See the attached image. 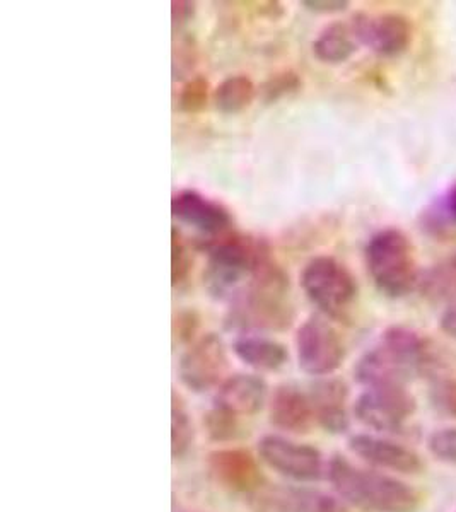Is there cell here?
Here are the masks:
<instances>
[{
    "mask_svg": "<svg viewBox=\"0 0 456 512\" xmlns=\"http://www.w3.org/2000/svg\"><path fill=\"white\" fill-rule=\"evenodd\" d=\"M193 52H195V48L190 43H185V45L176 48L175 62H173V72H175L176 79L185 76L187 72L193 69V65H195Z\"/></svg>",
    "mask_w": 456,
    "mask_h": 512,
    "instance_id": "obj_30",
    "label": "cell"
},
{
    "mask_svg": "<svg viewBox=\"0 0 456 512\" xmlns=\"http://www.w3.org/2000/svg\"><path fill=\"white\" fill-rule=\"evenodd\" d=\"M366 267L378 291L388 297H404L416 291L422 272L409 236L393 227L369 239Z\"/></svg>",
    "mask_w": 456,
    "mask_h": 512,
    "instance_id": "obj_5",
    "label": "cell"
},
{
    "mask_svg": "<svg viewBox=\"0 0 456 512\" xmlns=\"http://www.w3.org/2000/svg\"><path fill=\"white\" fill-rule=\"evenodd\" d=\"M207 465L217 485L229 492L250 495L264 485L257 461L245 449H217L209 454Z\"/></svg>",
    "mask_w": 456,
    "mask_h": 512,
    "instance_id": "obj_15",
    "label": "cell"
},
{
    "mask_svg": "<svg viewBox=\"0 0 456 512\" xmlns=\"http://www.w3.org/2000/svg\"><path fill=\"white\" fill-rule=\"evenodd\" d=\"M205 431L211 436L214 441H231L234 437L238 436L240 431V424H238V417L229 414L223 408L212 407L207 414L204 415Z\"/></svg>",
    "mask_w": 456,
    "mask_h": 512,
    "instance_id": "obj_24",
    "label": "cell"
},
{
    "mask_svg": "<svg viewBox=\"0 0 456 512\" xmlns=\"http://www.w3.org/2000/svg\"><path fill=\"white\" fill-rule=\"evenodd\" d=\"M433 402L439 412L456 419V379H439L433 386Z\"/></svg>",
    "mask_w": 456,
    "mask_h": 512,
    "instance_id": "obj_29",
    "label": "cell"
},
{
    "mask_svg": "<svg viewBox=\"0 0 456 512\" xmlns=\"http://www.w3.org/2000/svg\"><path fill=\"white\" fill-rule=\"evenodd\" d=\"M233 352L243 364L262 373L281 369L289 359L287 349L281 342L257 333H243L236 338Z\"/></svg>",
    "mask_w": 456,
    "mask_h": 512,
    "instance_id": "obj_19",
    "label": "cell"
},
{
    "mask_svg": "<svg viewBox=\"0 0 456 512\" xmlns=\"http://www.w3.org/2000/svg\"><path fill=\"white\" fill-rule=\"evenodd\" d=\"M193 444V425L187 408L178 396L173 395L171 407V454L173 458H183Z\"/></svg>",
    "mask_w": 456,
    "mask_h": 512,
    "instance_id": "obj_23",
    "label": "cell"
},
{
    "mask_svg": "<svg viewBox=\"0 0 456 512\" xmlns=\"http://www.w3.org/2000/svg\"><path fill=\"white\" fill-rule=\"evenodd\" d=\"M173 238H171V282L173 286L178 287L185 284L192 267V256L188 250L187 243L183 241L182 234L173 227Z\"/></svg>",
    "mask_w": 456,
    "mask_h": 512,
    "instance_id": "obj_26",
    "label": "cell"
},
{
    "mask_svg": "<svg viewBox=\"0 0 456 512\" xmlns=\"http://www.w3.org/2000/svg\"><path fill=\"white\" fill-rule=\"evenodd\" d=\"M193 14H195V4L193 2L175 0L171 4V19H173V26L178 30L188 24V21H192Z\"/></svg>",
    "mask_w": 456,
    "mask_h": 512,
    "instance_id": "obj_32",
    "label": "cell"
},
{
    "mask_svg": "<svg viewBox=\"0 0 456 512\" xmlns=\"http://www.w3.org/2000/svg\"><path fill=\"white\" fill-rule=\"evenodd\" d=\"M200 248L207 251L205 287L219 301H233L258 268L270 260V248L264 239L233 231L217 238H207Z\"/></svg>",
    "mask_w": 456,
    "mask_h": 512,
    "instance_id": "obj_4",
    "label": "cell"
},
{
    "mask_svg": "<svg viewBox=\"0 0 456 512\" xmlns=\"http://www.w3.org/2000/svg\"><path fill=\"white\" fill-rule=\"evenodd\" d=\"M328 480L340 499L364 512H417L422 497L409 483L352 465L344 456L328 463Z\"/></svg>",
    "mask_w": 456,
    "mask_h": 512,
    "instance_id": "obj_3",
    "label": "cell"
},
{
    "mask_svg": "<svg viewBox=\"0 0 456 512\" xmlns=\"http://www.w3.org/2000/svg\"><path fill=\"white\" fill-rule=\"evenodd\" d=\"M209 99V82L204 77H193L190 81L185 82L180 98H178V106L185 113H199L207 106Z\"/></svg>",
    "mask_w": 456,
    "mask_h": 512,
    "instance_id": "obj_27",
    "label": "cell"
},
{
    "mask_svg": "<svg viewBox=\"0 0 456 512\" xmlns=\"http://www.w3.org/2000/svg\"><path fill=\"white\" fill-rule=\"evenodd\" d=\"M228 349L217 333H207L188 345L178 364V376L195 393L217 390L228 378Z\"/></svg>",
    "mask_w": 456,
    "mask_h": 512,
    "instance_id": "obj_8",
    "label": "cell"
},
{
    "mask_svg": "<svg viewBox=\"0 0 456 512\" xmlns=\"http://www.w3.org/2000/svg\"><path fill=\"white\" fill-rule=\"evenodd\" d=\"M195 332H197V321L193 320L190 313H183V315L176 318L175 333L176 337L180 338V340L192 344V338Z\"/></svg>",
    "mask_w": 456,
    "mask_h": 512,
    "instance_id": "obj_33",
    "label": "cell"
},
{
    "mask_svg": "<svg viewBox=\"0 0 456 512\" xmlns=\"http://www.w3.org/2000/svg\"><path fill=\"white\" fill-rule=\"evenodd\" d=\"M171 214L182 224L197 229L209 238L223 236L233 227V217L224 205L195 190L175 193L171 200Z\"/></svg>",
    "mask_w": 456,
    "mask_h": 512,
    "instance_id": "obj_13",
    "label": "cell"
},
{
    "mask_svg": "<svg viewBox=\"0 0 456 512\" xmlns=\"http://www.w3.org/2000/svg\"><path fill=\"white\" fill-rule=\"evenodd\" d=\"M270 424L287 434H306L315 424V412L308 391L294 384L275 388L269 403Z\"/></svg>",
    "mask_w": 456,
    "mask_h": 512,
    "instance_id": "obj_16",
    "label": "cell"
},
{
    "mask_svg": "<svg viewBox=\"0 0 456 512\" xmlns=\"http://www.w3.org/2000/svg\"><path fill=\"white\" fill-rule=\"evenodd\" d=\"M257 88L248 76H231L224 79L214 91V105L224 115H236L252 105Z\"/></svg>",
    "mask_w": 456,
    "mask_h": 512,
    "instance_id": "obj_21",
    "label": "cell"
},
{
    "mask_svg": "<svg viewBox=\"0 0 456 512\" xmlns=\"http://www.w3.org/2000/svg\"><path fill=\"white\" fill-rule=\"evenodd\" d=\"M311 405L315 412V419L323 429L332 434H340L347 431L349 417H347V384L340 379L320 378L311 384L310 391Z\"/></svg>",
    "mask_w": 456,
    "mask_h": 512,
    "instance_id": "obj_18",
    "label": "cell"
},
{
    "mask_svg": "<svg viewBox=\"0 0 456 512\" xmlns=\"http://www.w3.org/2000/svg\"><path fill=\"white\" fill-rule=\"evenodd\" d=\"M296 350L299 367L304 373L318 378H327L335 373L345 357L339 333L320 316H313L299 326Z\"/></svg>",
    "mask_w": 456,
    "mask_h": 512,
    "instance_id": "obj_9",
    "label": "cell"
},
{
    "mask_svg": "<svg viewBox=\"0 0 456 512\" xmlns=\"http://www.w3.org/2000/svg\"><path fill=\"white\" fill-rule=\"evenodd\" d=\"M301 6L311 12L318 14H334V12H342L349 7V2L344 0H303Z\"/></svg>",
    "mask_w": 456,
    "mask_h": 512,
    "instance_id": "obj_31",
    "label": "cell"
},
{
    "mask_svg": "<svg viewBox=\"0 0 456 512\" xmlns=\"http://www.w3.org/2000/svg\"><path fill=\"white\" fill-rule=\"evenodd\" d=\"M416 398L407 386L388 384L366 388L357 398L356 417L366 427L381 434L404 431L405 424L416 414Z\"/></svg>",
    "mask_w": 456,
    "mask_h": 512,
    "instance_id": "obj_7",
    "label": "cell"
},
{
    "mask_svg": "<svg viewBox=\"0 0 456 512\" xmlns=\"http://www.w3.org/2000/svg\"><path fill=\"white\" fill-rule=\"evenodd\" d=\"M427 448L434 458L448 465H456V427L438 429L429 436Z\"/></svg>",
    "mask_w": 456,
    "mask_h": 512,
    "instance_id": "obj_28",
    "label": "cell"
},
{
    "mask_svg": "<svg viewBox=\"0 0 456 512\" xmlns=\"http://www.w3.org/2000/svg\"><path fill=\"white\" fill-rule=\"evenodd\" d=\"M269 398L267 383L255 374L228 376L216 390L214 407L223 408L234 417H250L264 408Z\"/></svg>",
    "mask_w": 456,
    "mask_h": 512,
    "instance_id": "obj_17",
    "label": "cell"
},
{
    "mask_svg": "<svg viewBox=\"0 0 456 512\" xmlns=\"http://www.w3.org/2000/svg\"><path fill=\"white\" fill-rule=\"evenodd\" d=\"M439 326L448 337L456 338V301L445 309V313L439 320Z\"/></svg>",
    "mask_w": 456,
    "mask_h": 512,
    "instance_id": "obj_34",
    "label": "cell"
},
{
    "mask_svg": "<svg viewBox=\"0 0 456 512\" xmlns=\"http://www.w3.org/2000/svg\"><path fill=\"white\" fill-rule=\"evenodd\" d=\"M450 262H451V265H453V268H455V272H456V253H455V255L451 256Z\"/></svg>",
    "mask_w": 456,
    "mask_h": 512,
    "instance_id": "obj_36",
    "label": "cell"
},
{
    "mask_svg": "<svg viewBox=\"0 0 456 512\" xmlns=\"http://www.w3.org/2000/svg\"><path fill=\"white\" fill-rule=\"evenodd\" d=\"M258 454L274 472L296 482H315L322 477L325 465L318 449L296 443L284 436H265L258 443Z\"/></svg>",
    "mask_w": 456,
    "mask_h": 512,
    "instance_id": "obj_10",
    "label": "cell"
},
{
    "mask_svg": "<svg viewBox=\"0 0 456 512\" xmlns=\"http://www.w3.org/2000/svg\"><path fill=\"white\" fill-rule=\"evenodd\" d=\"M356 36L349 23H332L325 26L313 41V53L323 64L339 65L357 52Z\"/></svg>",
    "mask_w": 456,
    "mask_h": 512,
    "instance_id": "obj_20",
    "label": "cell"
},
{
    "mask_svg": "<svg viewBox=\"0 0 456 512\" xmlns=\"http://www.w3.org/2000/svg\"><path fill=\"white\" fill-rule=\"evenodd\" d=\"M182 512H192V511H182Z\"/></svg>",
    "mask_w": 456,
    "mask_h": 512,
    "instance_id": "obj_37",
    "label": "cell"
},
{
    "mask_svg": "<svg viewBox=\"0 0 456 512\" xmlns=\"http://www.w3.org/2000/svg\"><path fill=\"white\" fill-rule=\"evenodd\" d=\"M351 28L357 43L368 47L381 57H398L407 52L414 38V28L402 14H356Z\"/></svg>",
    "mask_w": 456,
    "mask_h": 512,
    "instance_id": "obj_11",
    "label": "cell"
},
{
    "mask_svg": "<svg viewBox=\"0 0 456 512\" xmlns=\"http://www.w3.org/2000/svg\"><path fill=\"white\" fill-rule=\"evenodd\" d=\"M301 286L323 315L345 320L357 299L356 277L332 256H316L301 274Z\"/></svg>",
    "mask_w": 456,
    "mask_h": 512,
    "instance_id": "obj_6",
    "label": "cell"
},
{
    "mask_svg": "<svg viewBox=\"0 0 456 512\" xmlns=\"http://www.w3.org/2000/svg\"><path fill=\"white\" fill-rule=\"evenodd\" d=\"M349 448L368 465L383 472L416 475L422 470L421 456L416 451L386 437L357 434L349 441Z\"/></svg>",
    "mask_w": 456,
    "mask_h": 512,
    "instance_id": "obj_14",
    "label": "cell"
},
{
    "mask_svg": "<svg viewBox=\"0 0 456 512\" xmlns=\"http://www.w3.org/2000/svg\"><path fill=\"white\" fill-rule=\"evenodd\" d=\"M417 291L433 303L456 301V272L450 260L421 272Z\"/></svg>",
    "mask_w": 456,
    "mask_h": 512,
    "instance_id": "obj_22",
    "label": "cell"
},
{
    "mask_svg": "<svg viewBox=\"0 0 456 512\" xmlns=\"http://www.w3.org/2000/svg\"><path fill=\"white\" fill-rule=\"evenodd\" d=\"M434 364L433 349L421 333L405 326L388 328L380 344L359 359L354 369L364 388L400 384L426 374Z\"/></svg>",
    "mask_w": 456,
    "mask_h": 512,
    "instance_id": "obj_2",
    "label": "cell"
},
{
    "mask_svg": "<svg viewBox=\"0 0 456 512\" xmlns=\"http://www.w3.org/2000/svg\"><path fill=\"white\" fill-rule=\"evenodd\" d=\"M252 512H349L340 497L291 485H262L248 495Z\"/></svg>",
    "mask_w": 456,
    "mask_h": 512,
    "instance_id": "obj_12",
    "label": "cell"
},
{
    "mask_svg": "<svg viewBox=\"0 0 456 512\" xmlns=\"http://www.w3.org/2000/svg\"><path fill=\"white\" fill-rule=\"evenodd\" d=\"M301 86H303V82L299 79L298 74L286 70V72H279V74L270 76L260 89V96H262L265 103H275L279 99L298 93Z\"/></svg>",
    "mask_w": 456,
    "mask_h": 512,
    "instance_id": "obj_25",
    "label": "cell"
},
{
    "mask_svg": "<svg viewBox=\"0 0 456 512\" xmlns=\"http://www.w3.org/2000/svg\"><path fill=\"white\" fill-rule=\"evenodd\" d=\"M445 209L448 210V214H450L453 219H456V185H453V187L446 192Z\"/></svg>",
    "mask_w": 456,
    "mask_h": 512,
    "instance_id": "obj_35",
    "label": "cell"
},
{
    "mask_svg": "<svg viewBox=\"0 0 456 512\" xmlns=\"http://www.w3.org/2000/svg\"><path fill=\"white\" fill-rule=\"evenodd\" d=\"M289 277L272 258L231 301L228 325L252 332H284L294 321Z\"/></svg>",
    "mask_w": 456,
    "mask_h": 512,
    "instance_id": "obj_1",
    "label": "cell"
}]
</instances>
